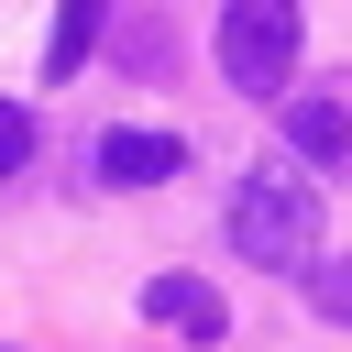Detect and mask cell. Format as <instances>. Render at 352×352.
Masks as SVG:
<instances>
[{
  "label": "cell",
  "mask_w": 352,
  "mask_h": 352,
  "mask_svg": "<svg viewBox=\"0 0 352 352\" xmlns=\"http://www.w3.org/2000/svg\"><path fill=\"white\" fill-rule=\"evenodd\" d=\"M231 253H242V264H275V275H308V264H319V187L253 165V176L231 187Z\"/></svg>",
  "instance_id": "cell-1"
},
{
  "label": "cell",
  "mask_w": 352,
  "mask_h": 352,
  "mask_svg": "<svg viewBox=\"0 0 352 352\" xmlns=\"http://www.w3.org/2000/svg\"><path fill=\"white\" fill-rule=\"evenodd\" d=\"M297 44H308V11L297 0H220V77L242 99H275L297 77Z\"/></svg>",
  "instance_id": "cell-2"
},
{
  "label": "cell",
  "mask_w": 352,
  "mask_h": 352,
  "mask_svg": "<svg viewBox=\"0 0 352 352\" xmlns=\"http://www.w3.org/2000/svg\"><path fill=\"white\" fill-rule=\"evenodd\" d=\"M143 319L176 330V341H220V330H231V308H220L209 275H154V286H143Z\"/></svg>",
  "instance_id": "cell-3"
},
{
  "label": "cell",
  "mask_w": 352,
  "mask_h": 352,
  "mask_svg": "<svg viewBox=\"0 0 352 352\" xmlns=\"http://www.w3.org/2000/svg\"><path fill=\"white\" fill-rule=\"evenodd\" d=\"M110 187H165L176 165H187V143L176 132H99V154H88Z\"/></svg>",
  "instance_id": "cell-4"
},
{
  "label": "cell",
  "mask_w": 352,
  "mask_h": 352,
  "mask_svg": "<svg viewBox=\"0 0 352 352\" xmlns=\"http://www.w3.org/2000/svg\"><path fill=\"white\" fill-rule=\"evenodd\" d=\"M286 143L308 165H352V110L341 99H286Z\"/></svg>",
  "instance_id": "cell-5"
},
{
  "label": "cell",
  "mask_w": 352,
  "mask_h": 352,
  "mask_svg": "<svg viewBox=\"0 0 352 352\" xmlns=\"http://www.w3.org/2000/svg\"><path fill=\"white\" fill-rule=\"evenodd\" d=\"M99 22H110V0H55V33H44V77H77V66H88V44H99Z\"/></svg>",
  "instance_id": "cell-6"
},
{
  "label": "cell",
  "mask_w": 352,
  "mask_h": 352,
  "mask_svg": "<svg viewBox=\"0 0 352 352\" xmlns=\"http://www.w3.org/2000/svg\"><path fill=\"white\" fill-rule=\"evenodd\" d=\"M297 286H308V308H319V319H341V330H352V253H319Z\"/></svg>",
  "instance_id": "cell-7"
},
{
  "label": "cell",
  "mask_w": 352,
  "mask_h": 352,
  "mask_svg": "<svg viewBox=\"0 0 352 352\" xmlns=\"http://www.w3.org/2000/svg\"><path fill=\"white\" fill-rule=\"evenodd\" d=\"M22 154H33V110L0 99V176H22Z\"/></svg>",
  "instance_id": "cell-8"
}]
</instances>
